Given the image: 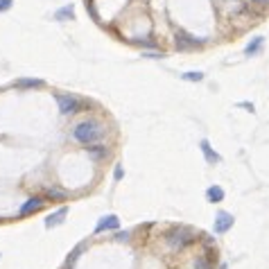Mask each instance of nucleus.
<instances>
[{
  "mask_svg": "<svg viewBox=\"0 0 269 269\" xmlns=\"http://www.w3.org/2000/svg\"><path fill=\"white\" fill-rule=\"evenodd\" d=\"M165 240H168V244L172 246V249H183V246H188L190 242H195V235H192L190 228H172V231L165 235Z\"/></svg>",
  "mask_w": 269,
  "mask_h": 269,
  "instance_id": "f03ea898",
  "label": "nucleus"
},
{
  "mask_svg": "<svg viewBox=\"0 0 269 269\" xmlns=\"http://www.w3.org/2000/svg\"><path fill=\"white\" fill-rule=\"evenodd\" d=\"M206 197H208V201H213V204H217V201L224 199V190L219 186H210L208 190H206Z\"/></svg>",
  "mask_w": 269,
  "mask_h": 269,
  "instance_id": "9d476101",
  "label": "nucleus"
},
{
  "mask_svg": "<svg viewBox=\"0 0 269 269\" xmlns=\"http://www.w3.org/2000/svg\"><path fill=\"white\" fill-rule=\"evenodd\" d=\"M16 86H21V88H30V86H41V79H21V82H16Z\"/></svg>",
  "mask_w": 269,
  "mask_h": 269,
  "instance_id": "f3484780",
  "label": "nucleus"
},
{
  "mask_svg": "<svg viewBox=\"0 0 269 269\" xmlns=\"http://www.w3.org/2000/svg\"><path fill=\"white\" fill-rule=\"evenodd\" d=\"M195 269H210V262L206 255H199V258L195 260Z\"/></svg>",
  "mask_w": 269,
  "mask_h": 269,
  "instance_id": "a211bd4d",
  "label": "nucleus"
},
{
  "mask_svg": "<svg viewBox=\"0 0 269 269\" xmlns=\"http://www.w3.org/2000/svg\"><path fill=\"white\" fill-rule=\"evenodd\" d=\"M12 3H14V0H0V12L12 10Z\"/></svg>",
  "mask_w": 269,
  "mask_h": 269,
  "instance_id": "6ab92c4d",
  "label": "nucleus"
},
{
  "mask_svg": "<svg viewBox=\"0 0 269 269\" xmlns=\"http://www.w3.org/2000/svg\"><path fill=\"white\" fill-rule=\"evenodd\" d=\"M127 237H129V233L124 231V233H118V235H115V240H120V242H122V240H127Z\"/></svg>",
  "mask_w": 269,
  "mask_h": 269,
  "instance_id": "412c9836",
  "label": "nucleus"
},
{
  "mask_svg": "<svg viewBox=\"0 0 269 269\" xmlns=\"http://www.w3.org/2000/svg\"><path fill=\"white\" fill-rule=\"evenodd\" d=\"M113 179H115V181H120V179H122V168H120V165H115V170H113Z\"/></svg>",
  "mask_w": 269,
  "mask_h": 269,
  "instance_id": "aec40b11",
  "label": "nucleus"
},
{
  "mask_svg": "<svg viewBox=\"0 0 269 269\" xmlns=\"http://www.w3.org/2000/svg\"><path fill=\"white\" fill-rule=\"evenodd\" d=\"M66 215H68V208H59L57 213L48 215V217H46V226H48V228H52V226H57V224H61V222H64Z\"/></svg>",
  "mask_w": 269,
  "mask_h": 269,
  "instance_id": "1a4fd4ad",
  "label": "nucleus"
},
{
  "mask_svg": "<svg viewBox=\"0 0 269 269\" xmlns=\"http://www.w3.org/2000/svg\"><path fill=\"white\" fill-rule=\"evenodd\" d=\"M240 106H244V109H249V111H253V104H249V102H240Z\"/></svg>",
  "mask_w": 269,
  "mask_h": 269,
  "instance_id": "5701e85b",
  "label": "nucleus"
},
{
  "mask_svg": "<svg viewBox=\"0 0 269 269\" xmlns=\"http://www.w3.org/2000/svg\"><path fill=\"white\" fill-rule=\"evenodd\" d=\"M262 43H264V39H262V37H255L253 41H251L249 46L244 48V55H249V57H251V55H258L260 48H262Z\"/></svg>",
  "mask_w": 269,
  "mask_h": 269,
  "instance_id": "f8f14e48",
  "label": "nucleus"
},
{
  "mask_svg": "<svg viewBox=\"0 0 269 269\" xmlns=\"http://www.w3.org/2000/svg\"><path fill=\"white\" fill-rule=\"evenodd\" d=\"M120 226V219L115 217V215H106V217H102L100 222H97L95 226V233H104V231H115V228Z\"/></svg>",
  "mask_w": 269,
  "mask_h": 269,
  "instance_id": "0eeeda50",
  "label": "nucleus"
},
{
  "mask_svg": "<svg viewBox=\"0 0 269 269\" xmlns=\"http://www.w3.org/2000/svg\"><path fill=\"white\" fill-rule=\"evenodd\" d=\"M82 251H84V244H77V246H75L73 253H70V255H68V260H66V267L73 269V264L77 262V258H79V253H82Z\"/></svg>",
  "mask_w": 269,
  "mask_h": 269,
  "instance_id": "4468645a",
  "label": "nucleus"
},
{
  "mask_svg": "<svg viewBox=\"0 0 269 269\" xmlns=\"http://www.w3.org/2000/svg\"><path fill=\"white\" fill-rule=\"evenodd\" d=\"M199 147H201V152H204V159L208 161V163H219V161H222V159H219L217 152H215L213 147H210V143H208V141H201V143H199Z\"/></svg>",
  "mask_w": 269,
  "mask_h": 269,
  "instance_id": "6e6552de",
  "label": "nucleus"
},
{
  "mask_svg": "<svg viewBox=\"0 0 269 269\" xmlns=\"http://www.w3.org/2000/svg\"><path fill=\"white\" fill-rule=\"evenodd\" d=\"M88 154L93 156V159H104L106 154H109V150H106L104 145H95V147H86Z\"/></svg>",
  "mask_w": 269,
  "mask_h": 269,
  "instance_id": "ddd939ff",
  "label": "nucleus"
},
{
  "mask_svg": "<svg viewBox=\"0 0 269 269\" xmlns=\"http://www.w3.org/2000/svg\"><path fill=\"white\" fill-rule=\"evenodd\" d=\"M57 104H59L61 113H66V115L77 113V111L82 109V102H79L77 97H73V95H57Z\"/></svg>",
  "mask_w": 269,
  "mask_h": 269,
  "instance_id": "7ed1b4c3",
  "label": "nucleus"
},
{
  "mask_svg": "<svg viewBox=\"0 0 269 269\" xmlns=\"http://www.w3.org/2000/svg\"><path fill=\"white\" fill-rule=\"evenodd\" d=\"M183 79H186V82H201V79H204V73H199V70H190V73H186V75H181Z\"/></svg>",
  "mask_w": 269,
  "mask_h": 269,
  "instance_id": "dca6fc26",
  "label": "nucleus"
},
{
  "mask_svg": "<svg viewBox=\"0 0 269 269\" xmlns=\"http://www.w3.org/2000/svg\"><path fill=\"white\" fill-rule=\"evenodd\" d=\"M253 5H269V0H251Z\"/></svg>",
  "mask_w": 269,
  "mask_h": 269,
  "instance_id": "4be33fe9",
  "label": "nucleus"
},
{
  "mask_svg": "<svg viewBox=\"0 0 269 269\" xmlns=\"http://www.w3.org/2000/svg\"><path fill=\"white\" fill-rule=\"evenodd\" d=\"M102 136H104V129H102V124L95 122V120H84V122H79L77 127L73 129V138L77 143H82V145H93V143L100 141Z\"/></svg>",
  "mask_w": 269,
  "mask_h": 269,
  "instance_id": "f257e3e1",
  "label": "nucleus"
},
{
  "mask_svg": "<svg viewBox=\"0 0 269 269\" xmlns=\"http://www.w3.org/2000/svg\"><path fill=\"white\" fill-rule=\"evenodd\" d=\"M43 204H46V199H41V197H30V199L25 201L23 206H21V217H25V215H32V213H37V210H41Z\"/></svg>",
  "mask_w": 269,
  "mask_h": 269,
  "instance_id": "423d86ee",
  "label": "nucleus"
},
{
  "mask_svg": "<svg viewBox=\"0 0 269 269\" xmlns=\"http://www.w3.org/2000/svg\"><path fill=\"white\" fill-rule=\"evenodd\" d=\"M174 46H177V50H192V48L201 46V41H197L195 37H190V34H186L183 30H179L177 39H174Z\"/></svg>",
  "mask_w": 269,
  "mask_h": 269,
  "instance_id": "20e7f679",
  "label": "nucleus"
},
{
  "mask_svg": "<svg viewBox=\"0 0 269 269\" xmlns=\"http://www.w3.org/2000/svg\"><path fill=\"white\" fill-rule=\"evenodd\" d=\"M73 16H75L73 5H66L64 10H59V12H57V14H55V19H57V21H66V19H73Z\"/></svg>",
  "mask_w": 269,
  "mask_h": 269,
  "instance_id": "2eb2a0df",
  "label": "nucleus"
},
{
  "mask_svg": "<svg viewBox=\"0 0 269 269\" xmlns=\"http://www.w3.org/2000/svg\"><path fill=\"white\" fill-rule=\"evenodd\" d=\"M68 197L66 190H59V188H46V199H55V201H64Z\"/></svg>",
  "mask_w": 269,
  "mask_h": 269,
  "instance_id": "9b49d317",
  "label": "nucleus"
},
{
  "mask_svg": "<svg viewBox=\"0 0 269 269\" xmlns=\"http://www.w3.org/2000/svg\"><path fill=\"white\" fill-rule=\"evenodd\" d=\"M233 226V215L228 213H217V217H215V224H213V231L217 233V235H222V233H226L228 228Z\"/></svg>",
  "mask_w": 269,
  "mask_h": 269,
  "instance_id": "39448f33",
  "label": "nucleus"
}]
</instances>
